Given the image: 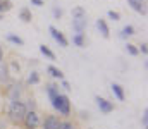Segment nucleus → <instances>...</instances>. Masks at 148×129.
Returning <instances> with one entry per match:
<instances>
[{"label":"nucleus","mask_w":148,"mask_h":129,"mask_svg":"<svg viewBox=\"0 0 148 129\" xmlns=\"http://www.w3.org/2000/svg\"><path fill=\"white\" fill-rule=\"evenodd\" d=\"M26 110H28V109H26V105H24L23 100L9 102V105H7V119L10 121V124H14V126H21Z\"/></svg>","instance_id":"f257e3e1"},{"label":"nucleus","mask_w":148,"mask_h":129,"mask_svg":"<svg viewBox=\"0 0 148 129\" xmlns=\"http://www.w3.org/2000/svg\"><path fill=\"white\" fill-rule=\"evenodd\" d=\"M52 107L62 115V117H69L71 115V100L66 93H59L53 100H52Z\"/></svg>","instance_id":"f03ea898"},{"label":"nucleus","mask_w":148,"mask_h":129,"mask_svg":"<svg viewBox=\"0 0 148 129\" xmlns=\"http://www.w3.org/2000/svg\"><path fill=\"white\" fill-rule=\"evenodd\" d=\"M40 124H41V117H40L38 110H26L24 119H23L24 129H38Z\"/></svg>","instance_id":"7ed1b4c3"},{"label":"nucleus","mask_w":148,"mask_h":129,"mask_svg":"<svg viewBox=\"0 0 148 129\" xmlns=\"http://www.w3.org/2000/svg\"><path fill=\"white\" fill-rule=\"evenodd\" d=\"M21 86L17 83H5V88H3V96L9 100V102H14V100H21Z\"/></svg>","instance_id":"20e7f679"},{"label":"nucleus","mask_w":148,"mask_h":129,"mask_svg":"<svg viewBox=\"0 0 148 129\" xmlns=\"http://www.w3.org/2000/svg\"><path fill=\"white\" fill-rule=\"evenodd\" d=\"M60 124H62V119L59 117V115H52V114H48V115H45L43 119H41V129H60Z\"/></svg>","instance_id":"39448f33"},{"label":"nucleus","mask_w":148,"mask_h":129,"mask_svg":"<svg viewBox=\"0 0 148 129\" xmlns=\"http://www.w3.org/2000/svg\"><path fill=\"white\" fill-rule=\"evenodd\" d=\"M48 33L52 35V38H53L55 42L59 43L60 46H64V48H66V46L69 45V40L66 38V35H64V33H62L60 29H57L55 26H48Z\"/></svg>","instance_id":"423d86ee"},{"label":"nucleus","mask_w":148,"mask_h":129,"mask_svg":"<svg viewBox=\"0 0 148 129\" xmlns=\"http://www.w3.org/2000/svg\"><path fill=\"white\" fill-rule=\"evenodd\" d=\"M95 102H97V105H98V109H100L102 114H110V112H114V109H115V105L112 103L110 100H107L103 96H95Z\"/></svg>","instance_id":"0eeeda50"},{"label":"nucleus","mask_w":148,"mask_h":129,"mask_svg":"<svg viewBox=\"0 0 148 129\" xmlns=\"http://www.w3.org/2000/svg\"><path fill=\"white\" fill-rule=\"evenodd\" d=\"M127 5H129L134 12H138V14H141V16H147L148 14L147 0H127Z\"/></svg>","instance_id":"6e6552de"},{"label":"nucleus","mask_w":148,"mask_h":129,"mask_svg":"<svg viewBox=\"0 0 148 129\" xmlns=\"http://www.w3.org/2000/svg\"><path fill=\"white\" fill-rule=\"evenodd\" d=\"M97 29L100 31V35H102L105 40H109V38H110V28H109V24H107V21H105V19H102V17H98V19H97Z\"/></svg>","instance_id":"1a4fd4ad"},{"label":"nucleus","mask_w":148,"mask_h":129,"mask_svg":"<svg viewBox=\"0 0 148 129\" xmlns=\"http://www.w3.org/2000/svg\"><path fill=\"white\" fill-rule=\"evenodd\" d=\"M71 26H73V29L76 31V33H84V29L88 28V19H86V17H81V19H73Z\"/></svg>","instance_id":"9d476101"},{"label":"nucleus","mask_w":148,"mask_h":129,"mask_svg":"<svg viewBox=\"0 0 148 129\" xmlns=\"http://www.w3.org/2000/svg\"><path fill=\"white\" fill-rule=\"evenodd\" d=\"M110 89H112V93H114V96H115L119 102H124V100H126V93H124V88H122L121 85H117V83H112Z\"/></svg>","instance_id":"9b49d317"},{"label":"nucleus","mask_w":148,"mask_h":129,"mask_svg":"<svg viewBox=\"0 0 148 129\" xmlns=\"http://www.w3.org/2000/svg\"><path fill=\"white\" fill-rule=\"evenodd\" d=\"M19 19H21L23 23L29 24V23L33 21V14H31V10H29L28 7H21V9H19Z\"/></svg>","instance_id":"f8f14e48"},{"label":"nucleus","mask_w":148,"mask_h":129,"mask_svg":"<svg viewBox=\"0 0 148 129\" xmlns=\"http://www.w3.org/2000/svg\"><path fill=\"white\" fill-rule=\"evenodd\" d=\"M0 81H2L3 85L10 81V72H9V66H7V62H2V64H0Z\"/></svg>","instance_id":"ddd939ff"},{"label":"nucleus","mask_w":148,"mask_h":129,"mask_svg":"<svg viewBox=\"0 0 148 129\" xmlns=\"http://www.w3.org/2000/svg\"><path fill=\"white\" fill-rule=\"evenodd\" d=\"M134 26H131V24H126L122 29H121V33H119V38H122V40H127V38H131L133 35H134Z\"/></svg>","instance_id":"4468645a"},{"label":"nucleus","mask_w":148,"mask_h":129,"mask_svg":"<svg viewBox=\"0 0 148 129\" xmlns=\"http://www.w3.org/2000/svg\"><path fill=\"white\" fill-rule=\"evenodd\" d=\"M47 72H48L53 79H59V81H60V79H66V78H64V72H62L59 67H55V66H48V67H47Z\"/></svg>","instance_id":"2eb2a0df"},{"label":"nucleus","mask_w":148,"mask_h":129,"mask_svg":"<svg viewBox=\"0 0 148 129\" xmlns=\"http://www.w3.org/2000/svg\"><path fill=\"white\" fill-rule=\"evenodd\" d=\"M45 89H47V95H48L50 102H52V100H53V98H55V96L60 93V89H59V85H55V83H48Z\"/></svg>","instance_id":"dca6fc26"},{"label":"nucleus","mask_w":148,"mask_h":129,"mask_svg":"<svg viewBox=\"0 0 148 129\" xmlns=\"http://www.w3.org/2000/svg\"><path fill=\"white\" fill-rule=\"evenodd\" d=\"M5 40L9 43H12V45H16V46H23V45H24V40H23L21 36L14 35V33H7V35H5Z\"/></svg>","instance_id":"f3484780"},{"label":"nucleus","mask_w":148,"mask_h":129,"mask_svg":"<svg viewBox=\"0 0 148 129\" xmlns=\"http://www.w3.org/2000/svg\"><path fill=\"white\" fill-rule=\"evenodd\" d=\"M71 16H73V19L86 17V9H84V7H81V5H76V7H73V10H71Z\"/></svg>","instance_id":"a211bd4d"},{"label":"nucleus","mask_w":148,"mask_h":129,"mask_svg":"<svg viewBox=\"0 0 148 129\" xmlns=\"http://www.w3.org/2000/svg\"><path fill=\"white\" fill-rule=\"evenodd\" d=\"M26 83H28L29 86L40 85V74H38L36 71H29V74H28V79H26Z\"/></svg>","instance_id":"6ab92c4d"},{"label":"nucleus","mask_w":148,"mask_h":129,"mask_svg":"<svg viewBox=\"0 0 148 129\" xmlns=\"http://www.w3.org/2000/svg\"><path fill=\"white\" fill-rule=\"evenodd\" d=\"M73 43L76 46H79V48H83L84 45H86V38H84V33H76L73 36Z\"/></svg>","instance_id":"aec40b11"},{"label":"nucleus","mask_w":148,"mask_h":129,"mask_svg":"<svg viewBox=\"0 0 148 129\" xmlns=\"http://www.w3.org/2000/svg\"><path fill=\"white\" fill-rule=\"evenodd\" d=\"M40 52H41V55H45L47 59H50V60H55L57 57H55V53L52 52V48L50 46H47V45H40Z\"/></svg>","instance_id":"412c9836"},{"label":"nucleus","mask_w":148,"mask_h":129,"mask_svg":"<svg viewBox=\"0 0 148 129\" xmlns=\"http://www.w3.org/2000/svg\"><path fill=\"white\" fill-rule=\"evenodd\" d=\"M12 7H14L12 0H0V14H5V12L12 10Z\"/></svg>","instance_id":"4be33fe9"},{"label":"nucleus","mask_w":148,"mask_h":129,"mask_svg":"<svg viewBox=\"0 0 148 129\" xmlns=\"http://www.w3.org/2000/svg\"><path fill=\"white\" fill-rule=\"evenodd\" d=\"M126 52H127L131 57H136V55H140V52H138V46H136V45H133V43H126Z\"/></svg>","instance_id":"5701e85b"},{"label":"nucleus","mask_w":148,"mask_h":129,"mask_svg":"<svg viewBox=\"0 0 148 129\" xmlns=\"http://www.w3.org/2000/svg\"><path fill=\"white\" fill-rule=\"evenodd\" d=\"M52 16H53V19H62V16H64V10H62V7H53L52 9Z\"/></svg>","instance_id":"b1692460"},{"label":"nucleus","mask_w":148,"mask_h":129,"mask_svg":"<svg viewBox=\"0 0 148 129\" xmlns=\"http://www.w3.org/2000/svg\"><path fill=\"white\" fill-rule=\"evenodd\" d=\"M107 17L112 19V21H121V14H119L117 10H109V12H107Z\"/></svg>","instance_id":"393cba45"},{"label":"nucleus","mask_w":148,"mask_h":129,"mask_svg":"<svg viewBox=\"0 0 148 129\" xmlns=\"http://www.w3.org/2000/svg\"><path fill=\"white\" fill-rule=\"evenodd\" d=\"M141 126H143V129H148V109L143 110V115H141Z\"/></svg>","instance_id":"a878e982"},{"label":"nucleus","mask_w":148,"mask_h":129,"mask_svg":"<svg viewBox=\"0 0 148 129\" xmlns=\"http://www.w3.org/2000/svg\"><path fill=\"white\" fill-rule=\"evenodd\" d=\"M60 129H77V128H76V124H74V122H71V121H62Z\"/></svg>","instance_id":"bb28decb"},{"label":"nucleus","mask_w":148,"mask_h":129,"mask_svg":"<svg viewBox=\"0 0 148 129\" xmlns=\"http://www.w3.org/2000/svg\"><path fill=\"white\" fill-rule=\"evenodd\" d=\"M60 88H64L66 91H71L73 88H71V83L67 81V79H60Z\"/></svg>","instance_id":"cd10ccee"},{"label":"nucleus","mask_w":148,"mask_h":129,"mask_svg":"<svg viewBox=\"0 0 148 129\" xmlns=\"http://www.w3.org/2000/svg\"><path fill=\"white\" fill-rule=\"evenodd\" d=\"M138 52H140V53H143V55H147V53H148V45H147V42H143L140 46H138Z\"/></svg>","instance_id":"c85d7f7f"},{"label":"nucleus","mask_w":148,"mask_h":129,"mask_svg":"<svg viewBox=\"0 0 148 129\" xmlns=\"http://www.w3.org/2000/svg\"><path fill=\"white\" fill-rule=\"evenodd\" d=\"M31 3H33V5H36V7H43V5H45V2H43V0H31Z\"/></svg>","instance_id":"c756f323"},{"label":"nucleus","mask_w":148,"mask_h":129,"mask_svg":"<svg viewBox=\"0 0 148 129\" xmlns=\"http://www.w3.org/2000/svg\"><path fill=\"white\" fill-rule=\"evenodd\" d=\"M3 62V48H2V45H0V64Z\"/></svg>","instance_id":"7c9ffc66"},{"label":"nucleus","mask_w":148,"mask_h":129,"mask_svg":"<svg viewBox=\"0 0 148 129\" xmlns=\"http://www.w3.org/2000/svg\"><path fill=\"white\" fill-rule=\"evenodd\" d=\"M0 110H2V93H0Z\"/></svg>","instance_id":"2f4dec72"},{"label":"nucleus","mask_w":148,"mask_h":129,"mask_svg":"<svg viewBox=\"0 0 148 129\" xmlns=\"http://www.w3.org/2000/svg\"><path fill=\"white\" fill-rule=\"evenodd\" d=\"M2 19H3V14H0V21H2Z\"/></svg>","instance_id":"473e14b6"}]
</instances>
